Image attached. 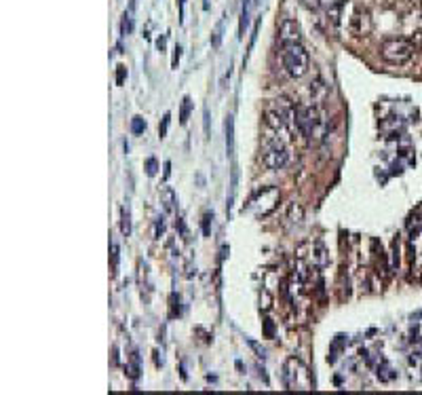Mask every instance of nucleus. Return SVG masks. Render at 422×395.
<instances>
[{
	"mask_svg": "<svg viewBox=\"0 0 422 395\" xmlns=\"http://www.w3.org/2000/svg\"><path fill=\"white\" fill-rule=\"evenodd\" d=\"M344 2L346 0H323V4H327V13L332 15L334 21H338V13H340L342 6H344Z\"/></svg>",
	"mask_w": 422,
	"mask_h": 395,
	"instance_id": "obj_10",
	"label": "nucleus"
},
{
	"mask_svg": "<svg viewBox=\"0 0 422 395\" xmlns=\"http://www.w3.org/2000/svg\"><path fill=\"white\" fill-rule=\"evenodd\" d=\"M121 231L125 237H129L131 233V220H129V209H121Z\"/></svg>",
	"mask_w": 422,
	"mask_h": 395,
	"instance_id": "obj_13",
	"label": "nucleus"
},
{
	"mask_svg": "<svg viewBox=\"0 0 422 395\" xmlns=\"http://www.w3.org/2000/svg\"><path fill=\"white\" fill-rule=\"evenodd\" d=\"M414 51H416V47H414V43L408 41V38H388V41H384L382 47H380L382 59H384L386 64H390V66L408 64V61L412 59Z\"/></svg>",
	"mask_w": 422,
	"mask_h": 395,
	"instance_id": "obj_4",
	"label": "nucleus"
},
{
	"mask_svg": "<svg viewBox=\"0 0 422 395\" xmlns=\"http://www.w3.org/2000/svg\"><path fill=\"white\" fill-rule=\"evenodd\" d=\"M279 38L281 45H292V43H300V26L295 19H283L279 26Z\"/></svg>",
	"mask_w": 422,
	"mask_h": 395,
	"instance_id": "obj_8",
	"label": "nucleus"
},
{
	"mask_svg": "<svg viewBox=\"0 0 422 395\" xmlns=\"http://www.w3.org/2000/svg\"><path fill=\"white\" fill-rule=\"evenodd\" d=\"M175 53H173V59H171V66L173 68H177V64H179V57H182V47L179 45H175V49H173Z\"/></svg>",
	"mask_w": 422,
	"mask_h": 395,
	"instance_id": "obj_21",
	"label": "nucleus"
},
{
	"mask_svg": "<svg viewBox=\"0 0 422 395\" xmlns=\"http://www.w3.org/2000/svg\"><path fill=\"white\" fill-rule=\"evenodd\" d=\"M112 260H114V266L119 264V246H112Z\"/></svg>",
	"mask_w": 422,
	"mask_h": 395,
	"instance_id": "obj_23",
	"label": "nucleus"
},
{
	"mask_svg": "<svg viewBox=\"0 0 422 395\" xmlns=\"http://www.w3.org/2000/svg\"><path fill=\"white\" fill-rule=\"evenodd\" d=\"M243 2V13H241V26H239V38H243L245 26H247V17H249V6H252L253 0H241Z\"/></svg>",
	"mask_w": 422,
	"mask_h": 395,
	"instance_id": "obj_12",
	"label": "nucleus"
},
{
	"mask_svg": "<svg viewBox=\"0 0 422 395\" xmlns=\"http://www.w3.org/2000/svg\"><path fill=\"white\" fill-rule=\"evenodd\" d=\"M414 43V47H422V32H418L416 34V41H412Z\"/></svg>",
	"mask_w": 422,
	"mask_h": 395,
	"instance_id": "obj_27",
	"label": "nucleus"
},
{
	"mask_svg": "<svg viewBox=\"0 0 422 395\" xmlns=\"http://www.w3.org/2000/svg\"><path fill=\"white\" fill-rule=\"evenodd\" d=\"M268 129H272L275 133L264 138L262 161H264V165H266L268 169L277 171V169H283L285 165L289 163V148H287V142H285L287 129H275V127H268Z\"/></svg>",
	"mask_w": 422,
	"mask_h": 395,
	"instance_id": "obj_1",
	"label": "nucleus"
},
{
	"mask_svg": "<svg viewBox=\"0 0 422 395\" xmlns=\"http://www.w3.org/2000/svg\"><path fill=\"white\" fill-rule=\"evenodd\" d=\"M131 30H133V21H131L129 15H125V17H123V23H121V32H123V34H129Z\"/></svg>",
	"mask_w": 422,
	"mask_h": 395,
	"instance_id": "obj_17",
	"label": "nucleus"
},
{
	"mask_svg": "<svg viewBox=\"0 0 422 395\" xmlns=\"http://www.w3.org/2000/svg\"><path fill=\"white\" fill-rule=\"evenodd\" d=\"M169 167H171V163H165V178H169Z\"/></svg>",
	"mask_w": 422,
	"mask_h": 395,
	"instance_id": "obj_28",
	"label": "nucleus"
},
{
	"mask_svg": "<svg viewBox=\"0 0 422 395\" xmlns=\"http://www.w3.org/2000/svg\"><path fill=\"white\" fill-rule=\"evenodd\" d=\"M281 57H283L285 72L292 78H302L304 74L308 72L310 57H308V51L304 49L300 43L283 45V53H281Z\"/></svg>",
	"mask_w": 422,
	"mask_h": 395,
	"instance_id": "obj_3",
	"label": "nucleus"
},
{
	"mask_svg": "<svg viewBox=\"0 0 422 395\" xmlns=\"http://www.w3.org/2000/svg\"><path fill=\"white\" fill-rule=\"evenodd\" d=\"M209 220H213V216H211V214H205V216H203V233H205V235H209V233H211V228H209Z\"/></svg>",
	"mask_w": 422,
	"mask_h": 395,
	"instance_id": "obj_22",
	"label": "nucleus"
},
{
	"mask_svg": "<svg viewBox=\"0 0 422 395\" xmlns=\"http://www.w3.org/2000/svg\"><path fill=\"white\" fill-rule=\"evenodd\" d=\"M277 203H279V191L275 186H268V188H262V191L249 201L247 209L253 211L255 218H266L270 211L277 207Z\"/></svg>",
	"mask_w": 422,
	"mask_h": 395,
	"instance_id": "obj_6",
	"label": "nucleus"
},
{
	"mask_svg": "<svg viewBox=\"0 0 422 395\" xmlns=\"http://www.w3.org/2000/svg\"><path fill=\"white\" fill-rule=\"evenodd\" d=\"M190 110H192V99H190L188 96H186V98L182 99V108H179V123H182V125L188 123Z\"/></svg>",
	"mask_w": 422,
	"mask_h": 395,
	"instance_id": "obj_11",
	"label": "nucleus"
},
{
	"mask_svg": "<svg viewBox=\"0 0 422 395\" xmlns=\"http://www.w3.org/2000/svg\"><path fill=\"white\" fill-rule=\"evenodd\" d=\"M348 28L355 36H367L372 32V17L365 9H355V13L350 15Z\"/></svg>",
	"mask_w": 422,
	"mask_h": 395,
	"instance_id": "obj_7",
	"label": "nucleus"
},
{
	"mask_svg": "<svg viewBox=\"0 0 422 395\" xmlns=\"http://www.w3.org/2000/svg\"><path fill=\"white\" fill-rule=\"evenodd\" d=\"M205 133L209 136V110L205 108Z\"/></svg>",
	"mask_w": 422,
	"mask_h": 395,
	"instance_id": "obj_26",
	"label": "nucleus"
},
{
	"mask_svg": "<svg viewBox=\"0 0 422 395\" xmlns=\"http://www.w3.org/2000/svg\"><path fill=\"white\" fill-rule=\"evenodd\" d=\"M294 121H295V127L302 133L304 138L308 140H321L323 136V129H325V121L321 112L315 108V106H304L298 104L294 110Z\"/></svg>",
	"mask_w": 422,
	"mask_h": 395,
	"instance_id": "obj_2",
	"label": "nucleus"
},
{
	"mask_svg": "<svg viewBox=\"0 0 422 395\" xmlns=\"http://www.w3.org/2000/svg\"><path fill=\"white\" fill-rule=\"evenodd\" d=\"M156 169H159V163H156V159H148L146 161V173H148V176H156Z\"/></svg>",
	"mask_w": 422,
	"mask_h": 395,
	"instance_id": "obj_18",
	"label": "nucleus"
},
{
	"mask_svg": "<svg viewBox=\"0 0 422 395\" xmlns=\"http://www.w3.org/2000/svg\"><path fill=\"white\" fill-rule=\"evenodd\" d=\"M169 121H171V114L167 112L165 116H163V123L159 125V136H161V138H165V136H167V127H169Z\"/></svg>",
	"mask_w": 422,
	"mask_h": 395,
	"instance_id": "obj_16",
	"label": "nucleus"
},
{
	"mask_svg": "<svg viewBox=\"0 0 422 395\" xmlns=\"http://www.w3.org/2000/svg\"><path fill=\"white\" fill-rule=\"evenodd\" d=\"M302 216H304V211H302L300 205H295V203L289 205V220H292V222H300Z\"/></svg>",
	"mask_w": 422,
	"mask_h": 395,
	"instance_id": "obj_15",
	"label": "nucleus"
},
{
	"mask_svg": "<svg viewBox=\"0 0 422 395\" xmlns=\"http://www.w3.org/2000/svg\"><path fill=\"white\" fill-rule=\"evenodd\" d=\"M125 76H127V66H119L116 68V85H123Z\"/></svg>",
	"mask_w": 422,
	"mask_h": 395,
	"instance_id": "obj_19",
	"label": "nucleus"
},
{
	"mask_svg": "<svg viewBox=\"0 0 422 395\" xmlns=\"http://www.w3.org/2000/svg\"><path fill=\"white\" fill-rule=\"evenodd\" d=\"M224 136H226V152H228V156H232L234 154V118H232V114H228L224 121Z\"/></svg>",
	"mask_w": 422,
	"mask_h": 395,
	"instance_id": "obj_9",
	"label": "nucleus"
},
{
	"mask_svg": "<svg viewBox=\"0 0 422 395\" xmlns=\"http://www.w3.org/2000/svg\"><path fill=\"white\" fill-rule=\"evenodd\" d=\"M131 131H133L135 136H139V133L146 131V121L142 116H133V121H131Z\"/></svg>",
	"mask_w": 422,
	"mask_h": 395,
	"instance_id": "obj_14",
	"label": "nucleus"
},
{
	"mask_svg": "<svg viewBox=\"0 0 422 395\" xmlns=\"http://www.w3.org/2000/svg\"><path fill=\"white\" fill-rule=\"evenodd\" d=\"M222 28H224V19H222L220 23H217V28H215L213 41H211V43H213V47H217V45H220V41H222Z\"/></svg>",
	"mask_w": 422,
	"mask_h": 395,
	"instance_id": "obj_20",
	"label": "nucleus"
},
{
	"mask_svg": "<svg viewBox=\"0 0 422 395\" xmlns=\"http://www.w3.org/2000/svg\"><path fill=\"white\" fill-rule=\"evenodd\" d=\"M156 47H159V51H165V36L156 41Z\"/></svg>",
	"mask_w": 422,
	"mask_h": 395,
	"instance_id": "obj_25",
	"label": "nucleus"
},
{
	"mask_svg": "<svg viewBox=\"0 0 422 395\" xmlns=\"http://www.w3.org/2000/svg\"><path fill=\"white\" fill-rule=\"evenodd\" d=\"M184 4L186 0H179V21H184Z\"/></svg>",
	"mask_w": 422,
	"mask_h": 395,
	"instance_id": "obj_24",
	"label": "nucleus"
},
{
	"mask_svg": "<svg viewBox=\"0 0 422 395\" xmlns=\"http://www.w3.org/2000/svg\"><path fill=\"white\" fill-rule=\"evenodd\" d=\"M283 381H285L287 389H294V391H310L312 389V376L308 372V368L295 357H289L285 361Z\"/></svg>",
	"mask_w": 422,
	"mask_h": 395,
	"instance_id": "obj_5",
	"label": "nucleus"
}]
</instances>
